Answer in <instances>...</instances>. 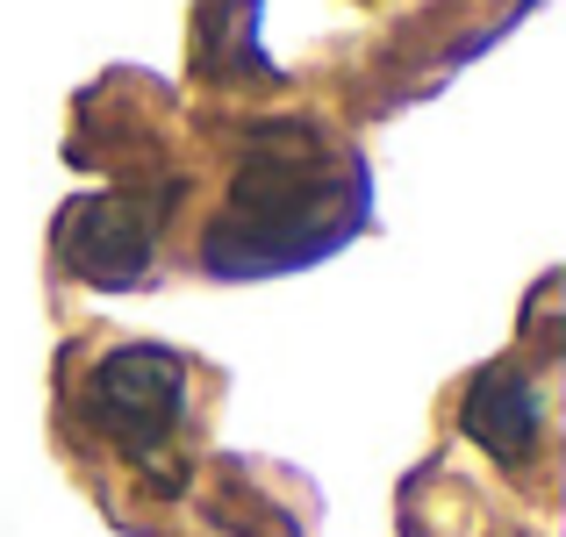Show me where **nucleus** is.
Here are the masks:
<instances>
[{"label":"nucleus","instance_id":"obj_1","mask_svg":"<svg viewBox=\"0 0 566 537\" xmlns=\"http://www.w3.org/2000/svg\"><path fill=\"white\" fill-rule=\"evenodd\" d=\"M366 222V172L308 123H273L244 144L222 215L208 222V273H294Z\"/></svg>","mask_w":566,"mask_h":537},{"label":"nucleus","instance_id":"obj_2","mask_svg":"<svg viewBox=\"0 0 566 537\" xmlns=\"http://www.w3.org/2000/svg\"><path fill=\"white\" fill-rule=\"evenodd\" d=\"M80 409L123 459L144 473H166L172 444L187 430V366L166 345H123L108 351L80 387Z\"/></svg>","mask_w":566,"mask_h":537},{"label":"nucleus","instance_id":"obj_3","mask_svg":"<svg viewBox=\"0 0 566 537\" xmlns=\"http://www.w3.org/2000/svg\"><path fill=\"white\" fill-rule=\"evenodd\" d=\"M151 251H158V201H144V193H94V201H72L57 222V259L94 287L144 280Z\"/></svg>","mask_w":566,"mask_h":537},{"label":"nucleus","instance_id":"obj_4","mask_svg":"<svg viewBox=\"0 0 566 537\" xmlns=\"http://www.w3.org/2000/svg\"><path fill=\"white\" fill-rule=\"evenodd\" d=\"M467 438L481 444L488 459H502V466H531V459H538V438H545L538 380H531L524 366H488L481 380L467 387Z\"/></svg>","mask_w":566,"mask_h":537}]
</instances>
